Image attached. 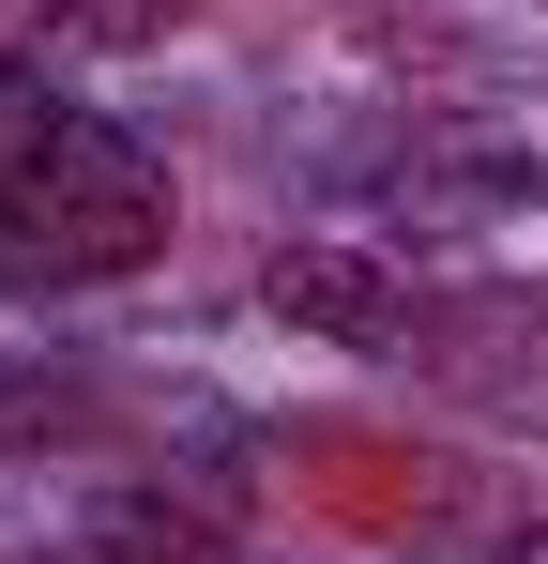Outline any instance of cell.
Wrapping results in <instances>:
<instances>
[{
	"instance_id": "6",
	"label": "cell",
	"mask_w": 548,
	"mask_h": 564,
	"mask_svg": "<svg viewBox=\"0 0 548 564\" xmlns=\"http://www.w3.org/2000/svg\"><path fill=\"white\" fill-rule=\"evenodd\" d=\"M487 564H548V519H534V534H503V550H487Z\"/></svg>"
},
{
	"instance_id": "2",
	"label": "cell",
	"mask_w": 548,
	"mask_h": 564,
	"mask_svg": "<svg viewBox=\"0 0 548 564\" xmlns=\"http://www.w3.org/2000/svg\"><path fill=\"white\" fill-rule=\"evenodd\" d=\"M260 305L289 336H320V351H412L427 305H442V275L396 260V245H351V229H305V245L260 260Z\"/></svg>"
},
{
	"instance_id": "1",
	"label": "cell",
	"mask_w": 548,
	"mask_h": 564,
	"mask_svg": "<svg viewBox=\"0 0 548 564\" xmlns=\"http://www.w3.org/2000/svg\"><path fill=\"white\" fill-rule=\"evenodd\" d=\"M183 229L168 153L107 107L46 93V62H0V290H122Z\"/></svg>"
},
{
	"instance_id": "4",
	"label": "cell",
	"mask_w": 548,
	"mask_h": 564,
	"mask_svg": "<svg viewBox=\"0 0 548 564\" xmlns=\"http://www.w3.org/2000/svg\"><path fill=\"white\" fill-rule=\"evenodd\" d=\"M62 564H260L244 534H213L198 503H91Z\"/></svg>"
},
{
	"instance_id": "3",
	"label": "cell",
	"mask_w": 548,
	"mask_h": 564,
	"mask_svg": "<svg viewBox=\"0 0 548 564\" xmlns=\"http://www.w3.org/2000/svg\"><path fill=\"white\" fill-rule=\"evenodd\" d=\"M396 367H427L442 397L503 412V427H548V290H518V275L442 290V305H427V336H412Z\"/></svg>"
},
{
	"instance_id": "5",
	"label": "cell",
	"mask_w": 548,
	"mask_h": 564,
	"mask_svg": "<svg viewBox=\"0 0 548 564\" xmlns=\"http://www.w3.org/2000/svg\"><path fill=\"white\" fill-rule=\"evenodd\" d=\"M62 31H107V0H0V62H46Z\"/></svg>"
}]
</instances>
